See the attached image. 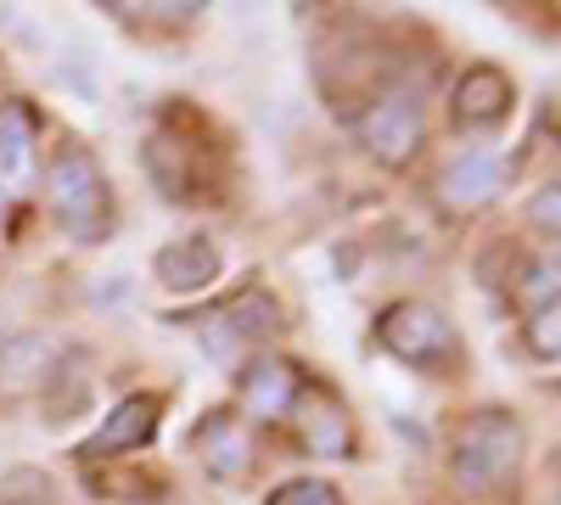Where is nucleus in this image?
Masks as SVG:
<instances>
[{"mask_svg":"<svg viewBox=\"0 0 561 505\" xmlns=\"http://www.w3.org/2000/svg\"><path fill=\"white\" fill-rule=\"evenodd\" d=\"M528 455V433L511 410H478L455 427L449 444V472L466 494H505L523 472Z\"/></svg>","mask_w":561,"mask_h":505,"instance_id":"nucleus-1","label":"nucleus"},{"mask_svg":"<svg viewBox=\"0 0 561 505\" xmlns=\"http://www.w3.org/2000/svg\"><path fill=\"white\" fill-rule=\"evenodd\" d=\"M45 208L73 242H107L118 225V203L102 163L90 158L84 147H57V158L45 163Z\"/></svg>","mask_w":561,"mask_h":505,"instance_id":"nucleus-2","label":"nucleus"},{"mask_svg":"<svg viewBox=\"0 0 561 505\" xmlns=\"http://www.w3.org/2000/svg\"><path fill=\"white\" fill-rule=\"evenodd\" d=\"M377 337H382V348H388L393 359H404L410 371H427V377L449 371V365H455V348H460V343H455V326H449V314H444L438 303H427V298L393 303V309L382 314Z\"/></svg>","mask_w":561,"mask_h":505,"instance_id":"nucleus-3","label":"nucleus"},{"mask_svg":"<svg viewBox=\"0 0 561 505\" xmlns=\"http://www.w3.org/2000/svg\"><path fill=\"white\" fill-rule=\"evenodd\" d=\"M421 141H427V102H421V90H410V84L382 90V96L359 113V147L388 169L410 163L421 152Z\"/></svg>","mask_w":561,"mask_h":505,"instance_id":"nucleus-4","label":"nucleus"},{"mask_svg":"<svg viewBox=\"0 0 561 505\" xmlns=\"http://www.w3.org/2000/svg\"><path fill=\"white\" fill-rule=\"evenodd\" d=\"M280 303L264 292V287H242L237 298H225L214 314H203L197 320V332H203V343H208V354L214 359H230L242 343H253V337H275L280 332Z\"/></svg>","mask_w":561,"mask_h":505,"instance_id":"nucleus-5","label":"nucleus"},{"mask_svg":"<svg viewBox=\"0 0 561 505\" xmlns=\"http://www.w3.org/2000/svg\"><path fill=\"white\" fill-rule=\"evenodd\" d=\"M287 416L298 422V438L314 461H348L354 455V416L343 410V399L332 388H298Z\"/></svg>","mask_w":561,"mask_h":505,"instance_id":"nucleus-6","label":"nucleus"},{"mask_svg":"<svg viewBox=\"0 0 561 505\" xmlns=\"http://www.w3.org/2000/svg\"><path fill=\"white\" fill-rule=\"evenodd\" d=\"M192 449H197V461L208 467V478L237 483V478L253 472V433L242 427V416H225V410H214V416L197 427Z\"/></svg>","mask_w":561,"mask_h":505,"instance_id":"nucleus-7","label":"nucleus"},{"mask_svg":"<svg viewBox=\"0 0 561 505\" xmlns=\"http://www.w3.org/2000/svg\"><path fill=\"white\" fill-rule=\"evenodd\" d=\"M219 264H225V259H219L214 237L192 231V237L158 248L152 275H158V287H169V292H203L208 282H219Z\"/></svg>","mask_w":561,"mask_h":505,"instance_id":"nucleus-8","label":"nucleus"},{"mask_svg":"<svg viewBox=\"0 0 561 505\" xmlns=\"http://www.w3.org/2000/svg\"><path fill=\"white\" fill-rule=\"evenodd\" d=\"M158 399L152 393H129L113 416L96 427V438L84 444V461H102V455H129V449H147L158 438Z\"/></svg>","mask_w":561,"mask_h":505,"instance_id":"nucleus-9","label":"nucleus"},{"mask_svg":"<svg viewBox=\"0 0 561 505\" xmlns=\"http://www.w3.org/2000/svg\"><path fill=\"white\" fill-rule=\"evenodd\" d=\"M455 124L460 129H494L505 113H511V79L500 73V68H489V62H478V68H466L460 79H455Z\"/></svg>","mask_w":561,"mask_h":505,"instance_id":"nucleus-10","label":"nucleus"},{"mask_svg":"<svg viewBox=\"0 0 561 505\" xmlns=\"http://www.w3.org/2000/svg\"><path fill=\"white\" fill-rule=\"evenodd\" d=\"M298 371L287 359H253L248 371H242V382H237V404L248 410L253 422H275V416H287L293 410V399H298Z\"/></svg>","mask_w":561,"mask_h":505,"instance_id":"nucleus-11","label":"nucleus"},{"mask_svg":"<svg viewBox=\"0 0 561 505\" xmlns=\"http://www.w3.org/2000/svg\"><path fill=\"white\" fill-rule=\"evenodd\" d=\"M39 129H34V113L23 102H7L0 107V192L18 197L28 180H34V163H39Z\"/></svg>","mask_w":561,"mask_h":505,"instance_id":"nucleus-12","label":"nucleus"},{"mask_svg":"<svg viewBox=\"0 0 561 505\" xmlns=\"http://www.w3.org/2000/svg\"><path fill=\"white\" fill-rule=\"evenodd\" d=\"M505 174H511V163L500 152H466V158H455L444 169V203L460 208V214H472V208H483V203L500 197Z\"/></svg>","mask_w":561,"mask_h":505,"instance_id":"nucleus-13","label":"nucleus"},{"mask_svg":"<svg viewBox=\"0 0 561 505\" xmlns=\"http://www.w3.org/2000/svg\"><path fill=\"white\" fill-rule=\"evenodd\" d=\"M147 174L158 180V192L185 203V197H197V180H192V152H185L180 135L169 129H152L147 135Z\"/></svg>","mask_w":561,"mask_h":505,"instance_id":"nucleus-14","label":"nucleus"},{"mask_svg":"<svg viewBox=\"0 0 561 505\" xmlns=\"http://www.w3.org/2000/svg\"><path fill=\"white\" fill-rule=\"evenodd\" d=\"M264 505H343V494L325 478H287L280 489H270Z\"/></svg>","mask_w":561,"mask_h":505,"instance_id":"nucleus-15","label":"nucleus"},{"mask_svg":"<svg viewBox=\"0 0 561 505\" xmlns=\"http://www.w3.org/2000/svg\"><path fill=\"white\" fill-rule=\"evenodd\" d=\"M539 303H556V259H545V264H528V269H523V309L534 314Z\"/></svg>","mask_w":561,"mask_h":505,"instance_id":"nucleus-16","label":"nucleus"},{"mask_svg":"<svg viewBox=\"0 0 561 505\" xmlns=\"http://www.w3.org/2000/svg\"><path fill=\"white\" fill-rule=\"evenodd\" d=\"M528 343L545 354V365H556V354H561V343H556V303L528 314Z\"/></svg>","mask_w":561,"mask_h":505,"instance_id":"nucleus-17","label":"nucleus"},{"mask_svg":"<svg viewBox=\"0 0 561 505\" xmlns=\"http://www.w3.org/2000/svg\"><path fill=\"white\" fill-rule=\"evenodd\" d=\"M534 219H545V237H556V186H545V197L534 203Z\"/></svg>","mask_w":561,"mask_h":505,"instance_id":"nucleus-18","label":"nucleus"},{"mask_svg":"<svg viewBox=\"0 0 561 505\" xmlns=\"http://www.w3.org/2000/svg\"><path fill=\"white\" fill-rule=\"evenodd\" d=\"M7 203H12V197H7V192H0V214H7Z\"/></svg>","mask_w":561,"mask_h":505,"instance_id":"nucleus-19","label":"nucleus"}]
</instances>
